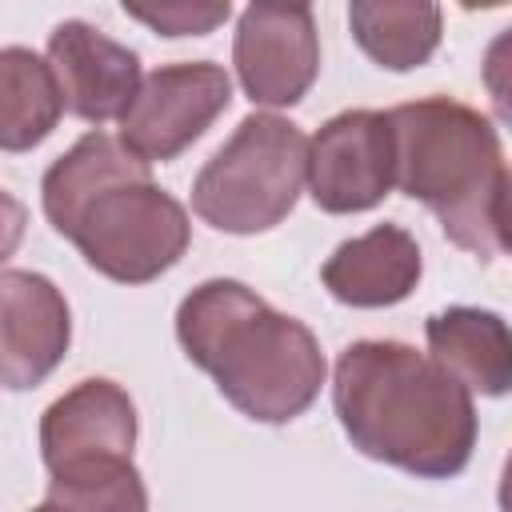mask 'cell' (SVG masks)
Returning a JSON list of instances; mask_svg holds the SVG:
<instances>
[{
  "instance_id": "4fadbf2b",
  "label": "cell",
  "mask_w": 512,
  "mask_h": 512,
  "mask_svg": "<svg viewBox=\"0 0 512 512\" xmlns=\"http://www.w3.org/2000/svg\"><path fill=\"white\" fill-rule=\"evenodd\" d=\"M432 360L456 376L468 392L508 396L512 392V328L488 308H444L424 324Z\"/></svg>"
},
{
  "instance_id": "ffe728a7",
  "label": "cell",
  "mask_w": 512,
  "mask_h": 512,
  "mask_svg": "<svg viewBox=\"0 0 512 512\" xmlns=\"http://www.w3.org/2000/svg\"><path fill=\"white\" fill-rule=\"evenodd\" d=\"M496 244L512 252V172H504V188L496 204Z\"/></svg>"
},
{
  "instance_id": "5bb4252c",
  "label": "cell",
  "mask_w": 512,
  "mask_h": 512,
  "mask_svg": "<svg viewBox=\"0 0 512 512\" xmlns=\"http://www.w3.org/2000/svg\"><path fill=\"white\" fill-rule=\"evenodd\" d=\"M152 176V164H144L140 156H132L116 136L108 132H84L48 172L40 184V200H44V216L48 224L68 236V228L76 224V216L108 188L124 184V180H144Z\"/></svg>"
},
{
  "instance_id": "7c38bea8",
  "label": "cell",
  "mask_w": 512,
  "mask_h": 512,
  "mask_svg": "<svg viewBox=\"0 0 512 512\" xmlns=\"http://www.w3.org/2000/svg\"><path fill=\"white\" fill-rule=\"evenodd\" d=\"M324 288L348 308H388L412 296L420 280L416 236L400 224H376L344 240L320 268Z\"/></svg>"
},
{
  "instance_id": "277c9868",
  "label": "cell",
  "mask_w": 512,
  "mask_h": 512,
  "mask_svg": "<svg viewBox=\"0 0 512 512\" xmlns=\"http://www.w3.org/2000/svg\"><path fill=\"white\" fill-rule=\"evenodd\" d=\"M304 180V132L276 112H252L200 168L192 184V208L216 232L256 236L276 228L296 208Z\"/></svg>"
},
{
  "instance_id": "7402d4cb",
  "label": "cell",
  "mask_w": 512,
  "mask_h": 512,
  "mask_svg": "<svg viewBox=\"0 0 512 512\" xmlns=\"http://www.w3.org/2000/svg\"><path fill=\"white\" fill-rule=\"evenodd\" d=\"M32 512H56V508H48V504H40V508H32Z\"/></svg>"
},
{
  "instance_id": "ac0fdd59",
  "label": "cell",
  "mask_w": 512,
  "mask_h": 512,
  "mask_svg": "<svg viewBox=\"0 0 512 512\" xmlns=\"http://www.w3.org/2000/svg\"><path fill=\"white\" fill-rule=\"evenodd\" d=\"M124 12L140 24H148L160 36H204L216 24H224L232 16L228 0L224 4H188V0H172V4H124Z\"/></svg>"
},
{
  "instance_id": "ba28073f",
  "label": "cell",
  "mask_w": 512,
  "mask_h": 512,
  "mask_svg": "<svg viewBox=\"0 0 512 512\" xmlns=\"http://www.w3.org/2000/svg\"><path fill=\"white\" fill-rule=\"evenodd\" d=\"M232 64L252 104L288 108L320 72V40L308 4H248L236 20Z\"/></svg>"
},
{
  "instance_id": "7a4b0ae2",
  "label": "cell",
  "mask_w": 512,
  "mask_h": 512,
  "mask_svg": "<svg viewBox=\"0 0 512 512\" xmlns=\"http://www.w3.org/2000/svg\"><path fill=\"white\" fill-rule=\"evenodd\" d=\"M176 340L224 400L260 424H288L324 384V352L308 324L268 308L240 280H204L180 300Z\"/></svg>"
},
{
  "instance_id": "9a60e30c",
  "label": "cell",
  "mask_w": 512,
  "mask_h": 512,
  "mask_svg": "<svg viewBox=\"0 0 512 512\" xmlns=\"http://www.w3.org/2000/svg\"><path fill=\"white\" fill-rule=\"evenodd\" d=\"M348 28L368 60L388 72H408L436 52L440 8L428 0H352Z\"/></svg>"
},
{
  "instance_id": "d6986e66",
  "label": "cell",
  "mask_w": 512,
  "mask_h": 512,
  "mask_svg": "<svg viewBox=\"0 0 512 512\" xmlns=\"http://www.w3.org/2000/svg\"><path fill=\"white\" fill-rule=\"evenodd\" d=\"M484 88H488L492 112L512 128V24L496 32L484 52Z\"/></svg>"
},
{
  "instance_id": "30bf717a",
  "label": "cell",
  "mask_w": 512,
  "mask_h": 512,
  "mask_svg": "<svg viewBox=\"0 0 512 512\" xmlns=\"http://www.w3.org/2000/svg\"><path fill=\"white\" fill-rule=\"evenodd\" d=\"M72 320L60 288L24 268L0 272V380L12 392L36 388L68 352Z\"/></svg>"
},
{
  "instance_id": "3957f363",
  "label": "cell",
  "mask_w": 512,
  "mask_h": 512,
  "mask_svg": "<svg viewBox=\"0 0 512 512\" xmlns=\"http://www.w3.org/2000/svg\"><path fill=\"white\" fill-rule=\"evenodd\" d=\"M396 136V188L420 200L444 236L480 264L496 256V204L504 188V152L488 116L428 96L388 112Z\"/></svg>"
},
{
  "instance_id": "6da1fadb",
  "label": "cell",
  "mask_w": 512,
  "mask_h": 512,
  "mask_svg": "<svg viewBox=\"0 0 512 512\" xmlns=\"http://www.w3.org/2000/svg\"><path fill=\"white\" fill-rule=\"evenodd\" d=\"M332 408L352 448L420 480H448L472 460V392L412 344H348L336 360Z\"/></svg>"
},
{
  "instance_id": "5b68a950",
  "label": "cell",
  "mask_w": 512,
  "mask_h": 512,
  "mask_svg": "<svg viewBox=\"0 0 512 512\" xmlns=\"http://www.w3.org/2000/svg\"><path fill=\"white\" fill-rule=\"evenodd\" d=\"M192 224L176 196L144 180H124L100 192L68 228L80 256L120 284H148L168 272L188 248Z\"/></svg>"
},
{
  "instance_id": "e0dca14e",
  "label": "cell",
  "mask_w": 512,
  "mask_h": 512,
  "mask_svg": "<svg viewBox=\"0 0 512 512\" xmlns=\"http://www.w3.org/2000/svg\"><path fill=\"white\" fill-rule=\"evenodd\" d=\"M44 504L56 512H148V488L132 456H108L48 472Z\"/></svg>"
},
{
  "instance_id": "9c48e42d",
  "label": "cell",
  "mask_w": 512,
  "mask_h": 512,
  "mask_svg": "<svg viewBox=\"0 0 512 512\" xmlns=\"http://www.w3.org/2000/svg\"><path fill=\"white\" fill-rule=\"evenodd\" d=\"M48 64L56 72L64 108L88 124L120 120L144 84L140 56L88 20H64L52 28Z\"/></svg>"
},
{
  "instance_id": "52a82bcc",
  "label": "cell",
  "mask_w": 512,
  "mask_h": 512,
  "mask_svg": "<svg viewBox=\"0 0 512 512\" xmlns=\"http://www.w3.org/2000/svg\"><path fill=\"white\" fill-rule=\"evenodd\" d=\"M396 184V136L388 112L352 108L308 140V192L332 216L376 208Z\"/></svg>"
},
{
  "instance_id": "44dd1931",
  "label": "cell",
  "mask_w": 512,
  "mask_h": 512,
  "mask_svg": "<svg viewBox=\"0 0 512 512\" xmlns=\"http://www.w3.org/2000/svg\"><path fill=\"white\" fill-rule=\"evenodd\" d=\"M500 512H512V456L504 460V476H500Z\"/></svg>"
},
{
  "instance_id": "8fae6325",
  "label": "cell",
  "mask_w": 512,
  "mask_h": 512,
  "mask_svg": "<svg viewBox=\"0 0 512 512\" xmlns=\"http://www.w3.org/2000/svg\"><path fill=\"white\" fill-rule=\"evenodd\" d=\"M132 448H136V404L120 384L104 376L80 380L40 416V456L48 472L84 460L132 456Z\"/></svg>"
},
{
  "instance_id": "2e32d148",
  "label": "cell",
  "mask_w": 512,
  "mask_h": 512,
  "mask_svg": "<svg viewBox=\"0 0 512 512\" xmlns=\"http://www.w3.org/2000/svg\"><path fill=\"white\" fill-rule=\"evenodd\" d=\"M64 112L56 72L36 52L12 44L0 52V148L28 152L40 144Z\"/></svg>"
},
{
  "instance_id": "8992f818",
  "label": "cell",
  "mask_w": 512,
  "mask_h": 512,
  "mask_svg": "<svg viewBox=\"0 0 512 512\" xmlns=\"http://www.w3.org/2000/svg\"><path fill=\"white\" fill-rule=\"evenodd\" d=\"M232 80L212 60L164 64L144 76L136 100L120 116V144L144 164L176 160L228 108Z\"/></svg>"
}]
</instances>
